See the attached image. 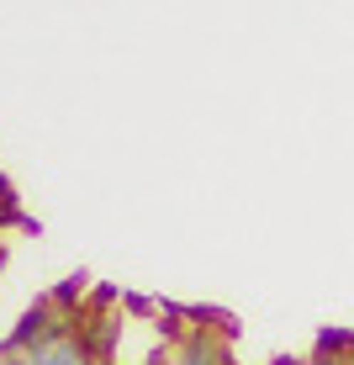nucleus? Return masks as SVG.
Wrapping results in <instances>:
<instances>
[{"label": "nucleus", "mask_w": 354, "mask_h": 365, "mask_svg": "<svg viewBox=\"0 0 354 365\" xmlns=\"http://www.w3.org/2000/svg\"><path fill=\"white\" fill-rule=\"evenodd\" d=\"M0 228H21V233H37V222L27 217V212L16 207V185L0 175Z\"/></svg>", "instance_id": "nucleus-1"}, {"label": "nucleus", "mask_w": 354, "mask_h": 365, "mask_svg": "<svg viewBox=\"0 0 354 365\" xmlns=\"http://www.w3.org/2000/svg\"><path fill=\"white\" fill-rule=\"evenodd\" d=\"M48 302H53L58 312H74V318H80V302H85V275H69V281H58L53 292H48Z\"/></svg>", "instance_id": "nucleus-2"}, {"label": "nucleus", "mask_w": 354, "mask_h": 365, "mask_svg": "<svg viewBox=\"0 0 354 365\" xmlns=\"http://www.w3.org/2000/svg\"><path fill=\"white\" fill-rule=\"evenodd\" d=\"M0 365H32V355H11V349H0Z\"/></svg>", "instance_id": "nucleus-3"}, {"label": "nucleus", "mask_w": 354, "mask_h": 365, "mask_svg": "<svg viewBox=\"0 0 354 365\" xmlns=\"http://www.w3.org/2000/svg\"><path fill=\"white\" fill-rule=\"evenodd\" d=\"M0 270H6V249H0Z\"/></svg>", "instance_id": "nucleus-4"}]
</instances>
